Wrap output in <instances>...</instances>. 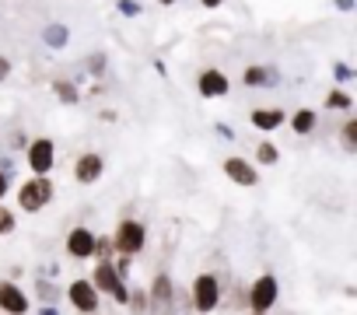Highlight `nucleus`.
I'll use <instances>...</instances> for the list:
<instances>
[{
  "instance_id": "obj_1",
  "label": "nucleus",
  "mask_w": 357,
  "mask_h": 315,
  "mask_svg": "<svg viewBox=\"0 0 357 315\" xmlns=\"http://www.w3.org/2000/svg\"><path fill=\"white\" fill-rule=\"evenodd\" d=\"M50 197H53V186H50L46 179H32V183L22 186L18 203H22V210H39V207L50 203Z\"/></svg>"
},
{
  "instance_id": "obj_2",
  "label": "nucleus",
  "mask_w": 357,
  "mask_h": 315,
  "mask_svg": "<svg viewBox=\"0 0 357 315\" xmlns=\"http://www.w3.org/2000/svg\"><path fill=\"white\" fill-rule=\"evenodd\" d=\"M116 249H119L123 256L140 252V249H144V224H137V221H123L119 231H116Z\"/></svg>"
},
{
  "instance_id": "obj_3",
  "label": "nucleus",
  "mask_w": 357,
  "mask_h": 315,
  "mask_svg": "<svg viewBox=\"0 0 357 315\" xmlns=\"http://www.w3.org/2000/svg\"><path fill=\"white\" fill-rule=\"evenodd\" d=\"M193 298H197V308H200V312H211V308H218V298H221L218 277H211V273L197 277V284H193Z\"/></svg>"
},
{
  "instance_id": "obj_4",
  "label": "nucleus",
  "mask_w": 357,
  "mask_h": 315,
  "mask_svg": "<svg viewBox=\"0 0 357 315\" xmlns=\"http://www.w3.org/2000/svg\"><path fill=\"white\" fill-rule=\"evenodd\" d=\"M249 301H252V308L256 312H266V308H273V301H277V280L266 273V277H259L256 284H252V291H249Z\"/></svg>"
},
{
  "instance_id": "obj_5",
  "label": "nucleus",
  "mask_w": 357,
  "mask_h": 315,
  "mask_svg": "<svg viewBox=\"0 0 357 315\" xmlns=\"http://www.w3.org/2000/svg\"><path fill=\"white\" fill-rule=\"evenodd\" d=\"M91 287H102V291H112L116 294V301H130V294H126V287L119 284V277H116V270L109 266V263H102L98 270H95V284Z\"/></svg>"
},
{
  "instance_id": "obj_6",
  "label": "nucleus",
  "mask_w": 357,
  "mask_h": 315,
  "mask_svg": "<svg viewBox=\"0 0 357 315\" xmlns=\"http://www.w3.org/2000/svg\"><path fill=\"white\" fill-rule=\"evenodd\" d=\"M67 252H70V256H77V259L91 256V252H95V238H91V231L74 228V231L67 235Z\"/></svg>"
},
{
  "instance_id": "obj_7",
  "label": "nucleus",
  "mask_w": 357,
  "mask_h": 315,
  "mask_svg": "<svg viewBox=\"0 0 357 315\" xmlns=\"http://www.w3.org/2000/svg\"><path fill=\"white\" fill-rule=\"evenodd\" d=\"M70 301H74V308H81V312H95V305H98L95 287H91L88 280H74V284H70Z\"/></svg>"
},
{
  "instance_id": "obj_8",
  "label": "nucleus",
  "mask_w": 357,
  "mask_h": 315,
  "mask_svg": "<svg viewBox=\"0 0 357 315\" xmlns=\"http://www.w3.org/2000/svg\"><path fill=\"white\" fill-rule=\"evenodd\" d=\"M29 165H32L36 172H50V169H53V144H50V140H36V144H32Z\"/></svg>"
},
{
  "instance_id": "obj_9",
  "label": "nucleus",
  "mask_w": 357,
  "mask_h": 315,
  "mask_svg": "<svg viewBox=\"0 0 357 315\" xmlns=\"http://www.w3.org/2000/svg\"><path fill=\"white\" fill-rule=\"evenodd\" d=\"M74 176H77V183H95V179L102 176V158H98V154H84V158H77Z\"/></svg>"
},
{
  "instance_id": "obj_10",
  "label": "nucleus",
  "mask_w": 357,
  "mask_h": 315,
  "mask_svg": "<svg viewBox=\"0 0 357 315\" xmlns=\"http://www.w3.org/2000/svg\"><path fill=\"white\" fill-rule=\"evenodd\" d=\"M225 91H228V81H225L221 70H204V74H200V95H204V98H218V95H225Z\"/></svg>"
},
{
  "instance_id": "obj_11",
  "label": "nucleus",
  "mask_w": 357,
  "mask_h": 315,
  "mask_svg": "<svg viewBox=\"0 0 357 315\" xmlns=\"http://www.w3.org/2000/svg\"><path fill=\"white\" fill-rule=\"evenodd\" d=\"M0 305H4L8 312H15V315H22L29 301H25V294L15 284H0Z\"/></svg>"
},
{
  "instance_id": "obj_12",
  "label": "nucleus",
  "mask_w": 357,
  "mask_h": 315,
  "mask_svg": "<svg viewBox=\"0 0 357 315\" xmlns=\"http://www.w3.org/2000/svg\"><path fill=\"white\" fill-rule=\"evenodd\" d=\"M225 172H228L238 186H252V183H256V172H252L245 162H238V158H231V162L225 165Z\"/></svg>"
},
{
  "instance_id": "obj_13",
  "label": "nucleus",
  "mask_w": 357,
  "mask_h": 315,
  "mask_svg": "<svg viewBox=\"0 0 357 315\" xmlns=\"http://www.w3.org/2000/svg\"><path fill=\"white\" fill-rule=\"evenodd\" d=\"M168 301H172V280L168 277H158L154 280V308H168Z\"/></svg>"
},
{
  "instance_id": "obj_14",
  "label": "nucleus",
  "mask_w": 357,
  "mask_h": 315,
  "mask_svg": "<svg viewBox=\"0 0 357 315\" xmlns=\"http://www.w3.org/2000/svg\"><path fill=\"white\" fill-rule=\"evenodd\" d=\"M280 119H284V116H280L277 109H273V112H270V109H259V112H252V123H256L259 130H277V126H280Z\"/></svg>"
},
{
  "instance_id": "obj_15",
  "label": "nucleus",
  "mask_w": 357,
  "mask_h": 315,
  "mask_svg": "<svg viewBox=\"0 0 357 315\" xmlns=\"http://www.w3.org/2000/svg\"><path fill=\"white\" fill-rule=\"evenodd\" d=\"M312 126H315V116H312V112H298V116H294V130H298V133H308Z\"/></svg>"
},
{
  "instance_id": "obj_16",
  "label": "nucleus",
  "mask_w": 357,
  "mask_h": 315,
  "mask_svg": "<svg viewBox=\"0 0 357 315\" xmlns=\"http://www.w3.org/2000/svg\"><path fill=\"white\" fill-rule=\"evenodd\" d=\"M259 162H266V165L277 162V147H273V144H263V147H259Z\"/></svg>"
},
{
  "instance_id": "obj_17",
  "label": "nucleus",
  "mask_w": 357,
  "mask_h": 315,
  "mask_svg": "<svg viewBox=\"0 0 357 315\" xmlns=\"http://www.w3.org/2000/svg\"><path fill=\"white\" fill-rule=\"evenodd\" d=\"M270 77H266V70H259V67H252L249 74H245V84H266Z\"/></svg>"
},
{
  "instance_id": "obj_18",
  "label": "nucleus",
  "mask_w": 357,
  "mask_h": 315,
  "mask_svg": "<svg viewBox=\"0 0 357 315\" xmlns=\"http://www.w3.org/2000/svg\"><path fill=\"white\" fill-rule=\"evenodd\" d=\"M15 228V217H11V210H4V207H0V235H4V231H11Z\"/></svg>"
},
{
  "instance_id": "obj_19",
  "label": "nucleus",
  "mask_w": 357,
  "mask_h": 315,
  "mask_svg": "<svg viewBox=\"0 0 357 315\" xmlns=\"http://www.w3.org/2000/svg\"><path fill=\"white\" fill-rule=\"evenodd\" d=\"M329 105H333V109H347V105H350V98H347L343 91H333V95H329Z\"/></svg>"
},
{
  "instance_id": "obj_20",
  "label": "nucleus",
  "mask_w": 357,
  "mask_h": 315,
  "mask_svg": "<svg viewBox=\"0 0 357 315\" xmlns=\"http://www.w3.org/2000/svg\"><path fill=\"white\" fill-rule=\"evenodd\" d=\"M343 137H347V144H350V147L357 144V123H354V119H350V123L343 126Z\"/></svg>"
},
{
  "instance_id": "obj_21",
  "label": "nucleus",
  "mask_w": 357,
  "mask_h": 315,
  "mask_svg": "<svg viewBox=\"0 0 357 315\" xmlns=\"http://www.w3.org/2000/svg\"><path fill=\"white\" fill-rule=\"evenodd\" d=\"M56 91H60V95H63L67 102H77V91H74L70 84H56Z\"/></svg>"
},
{
  "instance_id": "obj_22",
  "label": "nucleus",
  "mask_w": 357,
  "mask_h": 315,
  "mask_svg": "<svg viewBox=\"0 0 357 315\" xmlns=\"http://www.w3.org/2000/svg\"><path fill=\"white\" fill-rule=\"evenodd\" d=\"M8 70H11V67H8V60H4V56H0V81H4V77H8Z\"/></svg>"
},
{
  "instance_id": "obj_23",
  "label": "nucleus",
  "mask_w": 357,
  "mask_h": 315,
  "mask_svg": "<svg viewBox=\"0 0 357 315\" xmlns=\"http://www.w3.org/2000/svg\"><path fill=\"white\" fill-rule=\"evenodd\" d=\"M8 193V179H4V172H0V197Z\"/></svg>"
},
{
  "instance_id": "obj_24",
  "label": "nucleus",
  "mask_w": 357,
  "mask_h": 315,
  "mask_svg": "<svg viewBox=\"0 0 357 315\" xmlns=\"http://www.w3.org/2000/svg\"><path fill=\"white\" fill-rule=\"evenodd\" d=\"M204 4H207V8H218V4H221V0H204Z\"/></svg>"
},
{
  "instance_id": "obj_25",
  "label": "nucleus",
  "mask_w": 357,
  "mask_h": 315,
  "mask_svg": "<svg viewBox=\"0 0 357 315\" xmlns=\"http://www.w3.org/2000/svg\"><path fill=\"white\" fill-rule=\"evenodd\" d=\"M161 4H172V0H161Z\"/></svg>"
}]
</instances>
